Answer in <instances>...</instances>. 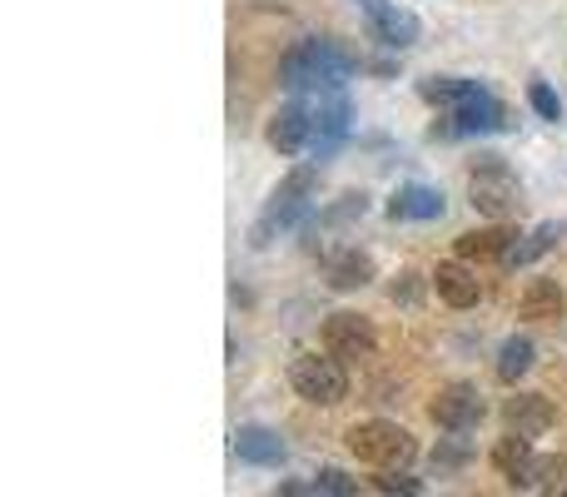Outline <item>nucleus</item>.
Instances as JSON below:
<instances>
[{
    "mask_svg": "<svg viewBox=\"0 0 567 497\" xmlns=\"http://www.w3.org/2000/svg\"><path fill=\"white\" fill-rule=\"evenodd\" d=\"M349 453L369 468L389 473V468H409L419 458V443H413L409 428L399 423H383V418H369V423H353L349 428Z\"/></svg>",
    "mask_w": 567,
    "mask_h": 497,
    "instance_id": "nucleus-3",
    "label": "nucleus"
},
{
    "mask_svg": "<svg viewBox=\"0 0 567 497\" xmlns=\"http://www.w3.org/2000/svg\"><path fill=\"white\" fill-rule=\"evenodd\" d=\"M309 139H313V110L303 105V100L279 105V115L269 120V145H275L279 155H299Z\"/></svg>",
    "mask_w": 567,
    "mask_h": 497,
    "instance_id": "nucleus-11",
    "label": "nucleus"
},
{
    "mask_svg": "<svg viewBox=\"0 0 567 497\" xmlns=\"http://www.w3.org/2000/svg\"><path fill=\"white\" fill-rule=\"evenodd\" d=\"M313 149L319 155H333V145L343 139V130H349V100H343L339 85L319 90V100H313Z\"/></svg>",
    "mask_w": 567,
    "mask_h": 497,
    "instance_id": "nucleus-10",
    "label": "nucleus"
},
{
    "mask_svg": "<svg viewBox=\"0 0 567 497\" xmlns=\"http://www.w3.org/2000/svg\"><path fill=\"white\" fill-rule=\"evenodd\" d=\"M409 279H413V273H403V283H393V299H413V293H419Z\"/></svg>",
    "mask_w": 567,
    "mask_h": 497,
    "instance_id": "nucleus-26",
    "label": "nucleus"
},
{
    "mask_svg": "<svg viewBox=\"0 0 567 497\" xmlns=\"http://www.w3.org/2000/svg\"><path fill=\"white\" fill-rule=\"evenodd\" d=\"M433 289H439V299L453 303V309H473V303L483 299V283L468 263H439V269H433Z\"/></svg>",
    "mask_w": 567,
    "mask_h": 497,
    "instance_id": "nucleus-14",
    "label": "nucleus"
},
{
    "mask_svg": "<svg viewBox=\"0 0 567 497\" xmlns=\"http://www.w3.org/2000/svg\"><path fill=\"white\" fill-rule=\"evenodd\" d=\"M513 245H518V229H508V225L473 229V235L458 239V259H498V263H508Z\"/></svg>",
    "mask_w": 567,
    "mask_h": 497,
    "instance_id": "nucleus-15",
    "label": "nucleus"
},
{
    "mask_svg": "<svg viewBox=\"0 0 567 497\" xmlns=\"http://www.w3.org/2000/svg\"><path fill=\"white\" fill-rule=\"evenodd\" d=\"M353 75V55H343L333 40H299L279 60V85L289 90H329Z\"/></svg>",
    "mask_w": 567,
    "mask_h": 497,
    "instance_id": "nucleus-2",
    "label": "nucleus"
},
{
    "mask_svg": "<svg viewBox=\"0 0 567 497\" xmlns=\"http://www.w3.org/2000/svg\"><path fill=\"white\" fill-rule=\"evenodd\" d=\"M323 349L343 363H359V359H373L379 333H373V323L363 319V313H329V323H323Z\"/></svg>",
    "mask_w": 567,
    "mask_h": 497,
    "instance_id": "nucleus-7",
    "label": "nucleus"
},
{
    "mask_svg": "<svg viewBox=\"0 0 567 497\" xmlns=\"http://www.w3.org/2000/svg\"><path fill=\"white\" fill-rule=\"evenodd\" d=\"M468 195H473V209L488 219H513L523 209L518 179H513V169L503 165L498 155H483V165L473 169V179H468Z\"/></svg>",
    "mask_w": 567,
    "mask_h": 497,
    "instance_id": "nucleus-5",
    "label": "nucleus"
},
{
    "mask_svg": "<svg viewBox=\"0 0 567 497\" xmlns=\"http://www.w3.org/2000/svg\"><path fill=\"white\" fill-rule=\"evenodd\" d=\"M528 369H533V343L528 339H508V343H503V349H498V379L503 383H518Z\"/></svg>",
    "mask_w": 567,
    "mask_h": 497,
    "instance_id": "nucleus-20",
    "label": "nucleus"
},
{
    "mask_svg": "<svg viewBox=\"0 0 567 497\" xmlns=\"http://www.w3.org/2000/svg\"><path fill=\"white\" fill-rule=\"evenodd\" d=\"M429 418L439 423V428L449 433H468L483 423V398L478 389H468V383H449V389L439 393V398L429 403Z\"/></svg>",
    "mask_w": 567,
    "mask_h": 497,
    "instance_id": "nucleus-8",
    "label": "nucleus"
},
{
    "mask_svg": "<svg viewBox=\"0 0 567 497\" xmlns=\"http://www.w3.org/2000/svg\"><path fill=\"white\" fill-rule=\"evenodd\" d=\"M235 453L245 463H255V468H279L284 463V443H279V433H269V428H239L235 433Z\"/></svg>",
    "mask_w": 567,
    "mask_h": 497,
    "instance_id": "nucleus-17",
    "label": "nucleus"
},
{
    "mask_svg": "<svg viewBox=\"0 0 567 497\" xmlns=\"http://www.w3.org/2000/svg\"><path fill=\"white\" fill-rule=\"evenodd\" d=\"M309 195H313V169H293V175L275 189L269 209L259 215V225H255V245L265 249L269 239H275V229H293V225H299V219L309 215Z\"/></svg>",
    "mask_w": 567,
    "mask_h": 497,
    "instance_id": "nucleus-6",
    "label": "nucleus"
},
{
    "mask_svg": "<svg viewBox=\"0 0 567 497\" xmlns=\"http://www.w3.org/2000/svg\"><path fill=\"white\" fill-rule=\"evenodd\" d=\"M493 468L513 483V488H533L538 483V458H533V438L523 433H508V438L493 448Z\"/></svg>",
    "mask_w": 567,
    "mask_h": 497,
    "instance_id": "nucleus-12",
    "label": "nucleus"
},
{
    "mask_svg": "<svg viewBox=\"0 0 567 497\" xmlns=\"http://www.w3.org/2000/svg\"><path fill=\"white\" fill-rule=\"evenodd\" d=\"M423 95H429L433 105H449V120H453L449 130L453 135H483V130L508 125V110H503L483 85H473V80H453V75L429 80Z\"/></svg>",
    "mask_w": 567,
    "mask_h": 497,
    "instance_id": "nucleus-1",
    "label": "nucleus"
},
{
    "mask_svg": "<svg viewBox=\"0 0 567 497\" xmlns=\"http://www.w3.org/2000/svg\"><path fill=\"white\" fill-rule=\"evenodd\" d=\"M563 309H567V293L558 289V279H533L528 289H523V299H518L523 319H538V323L563 319Z\"/></svg>",
    "mask_w": 567,
    "mask_h": 497,
    "instance_id": "nucleus-16",
    "label": "nucleus"
},
{
    "mask_svg": "<svg viewBox=\"0 0 567 497\" xmlns=\"http://www.w3.org/2000/svg\"><path fill=\"white\" fill-rule=\"evenodd\" d=\"M323 279L333 283V289H363V283L373 279V259L359 249H343V253H329V263H323Z\"/></svg>",
    "mask_w": 567,
    "mask_h": 497,
    "instance_id": "nucleus-18",
    "label": "nucleus"
},
{
    "mask_svg": "<svg viewBox=\"0 0 567 497\" xmlns=\"http://www.w3.org/2000/svg\"><path fill=\"white\" fill-rule=\"evenodd\" d=\"M553 403L543 398V393H518V398L503 403V423H508V433H523V438H538V433L553 428Z\"/></svg>",
    "mask_w": 567,
    "mask_h": 497,
    "instance_id": "nucleus-13",
    "label": "nucleus"
},
{
    "mask_svg": "<svg viewBox=\"0 0 567 497\" xmlns=\"http://www.w3.org/2000/svg\"><path fill=\"white\" fill-rule=\"evenodd\" d=\"M528 100H533V110H538V115H543V120H558V115H563L558 95H553V90H548V85H543V80H538V85H533V90H528Z\"/></svg>",
    "mask_w": 567,
    "mask_h": 497,
    "instance_id": "nucleus-24",
    "label": "nucleus"
},
{
    "mask_svg": "<svg viewBox=\"0 0 567 497\" xmlns=\"http://www.w3.org/2000/svg\"><path fill=\"white\" fill-rule=\"evenodd\" d=\"M558 235L563 229L558 225H543L538 235H528V245H513V253H508V263H528V259H538V253H548L553 245H558Z\"/></svg>",
    "mask_w": 567,
    "mask_h": 497,
    "instance_id": "nucleus-21",
    "label": "nucleus"
},
{
    "mask_svg": "<svg viewBox=\"0 0 567 497\" xmlns=\"http://www.w3.org/2000/svg\"><path fill=\"white\" fill-rule=\"evenodd\" d=\"M289 383L303 403H319V408H333V403H343V393H349L343 359H333V353H323V359L319 353H299V359L289 363Z\"/></svg>",
    "mask_w": 567,
    "mask_h": 497,
    "instance_id": "nucleus-4",
    "label": "nucleus"
},
{
    "mask_svg": "<svg viewBox=\"0 0 567 497\" xmlns=\"http://www.w3.org/2000/svg\"><path fill=\"white\" fill-rule=\"evenodd\" d=\"M389 215L393 219H439L443 215V195L429 185H403L399 195L389 199Z\"/></svg>",
    "mask_w": 567,
    "mask_h": 497,
    "instance_id": "nucleus-19",
    "label": "nucleus"
},
{
    "mask_svg": "<svg viewBox=\"0 0 567 497\" xmlns=\"http://www.w3.org/2000/svg\"><path fill=\"white\" fill-rule=\"evenodd\" d=\"M379 488H383V493H423V483H419V478H409L403 468H389V473L379 478Z\"/></svg>",
    "mask_w": 567,
    "mask_h": 497,
    "instance_id": "nucleus-25",
    "label": "nucleus"
},
{
    "mask_svg": "<svg viewBox=\"0 0 567 497\" xmlns=\"http://www.w3.org/2000/svg\"><path fill=\"white\" fill-rule=\"evenodd\" d=\"M359 10L369 15L373 35L383 40V45L393 50H409L413 40H419V15H409V10H399L393 0H359Z\"/></svg>",
    "mask_w": 567,
    "mask_h": 497,
    "instance_id": "nucleus-9",
    "label": "nucleus"
},
{
    "mask_svg": "<svg viewBox=\"0 0 567 497\" xmlns=\"http://www.w3.org/2000/svg\"><path fill=\"white\" fill-rule=\"evenodd\" d=\"M313 493H339V497H349V493H359V483H353L349 473H339V468H323L319 478H313Z\"/></svg>",
    "mask_w": 567,
    "mask_h": 497,
    "instance_id": "nucleus-22",
    "label": "nucleus"
},
{
    "mask_svg": "<svg viewBox=\"0 0 567 497\" xmlns=\"http://www.w3.org/2000/svg\"><path fill=\"white\" fill-rule=\"evenodd\" d=\"M538 483L553 493H567V458H538Z\"/></svg>",
    "mask_w": 567,
    "mask_h": 497,
    "instance_id": "nucleus-23",
    "label": "nucleus"
}]
</instances>
